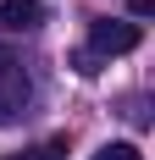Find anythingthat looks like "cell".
I'll return each mask as SVG.
<instances>
[{
	"label": "cell",
	"mask_w": 155,
	"mask_h": 160,
	"mask_svg": "<svg viewBox=\"0 0 155 160\" xmlns=\"http://www.w3.org/2000/svg\"><path fill=\"white\" fill-rule=\"evenodd\" d=\"M89 160H144V155H139V144H100Z\"/></svg>",
	"instance_id": "5b68a950"
},
{
	"label": "cell",
	"mask_w": 155,
	"mask_h": 160,
	"mask_svg": "<svg viewBox=\"0 0 155 160\" xmlns=\"http://www.w3.org/2000/svg\"><path fill=\"white\" fill-rule=\"evenodd\" d=\"M45 22V6L39 0H0V28L6 33H33Z\"/></svg>",
	"instance_id": "3957f363"
},
{
	"label": "cell",
	"mask_w": 155,
	"mask_h": 160,
	"mask_svg": "<svg viewBox=\"0 0 155 160\" xmlns=\"http://www.w3.org/2000/svg\"><path fill=\"white\" fill-rule=\"evenodd\" d=\"M127 6H133V17H150L155 11V0H127Z\"/></svg>",
	"instance_id": "52a82bcc"
},
{
	"label": "cell",
	"mask_w": 155,
	"mask_h": 160,
	"mask_svg": "<svg viewBox=\"0 0 155 160\" xmlns=\"http://www.w3.org/2000/svg\"><path fill=\"white\" fill-rule=\"evenodd\" d=\"M100 66H105V61H100L94 50H72V72H78V78H100Z\"/></svg>",
	"instance_id": "8992f818"
},
{
	"label": "cell",
	"mask_w": 155,
	"mask_h": 160,
	"mask_svg": "<svg viewBox=\"0 0 155 160\" xmlns=\"http://www.w3.org/2000/svg\"><path fill=\"white\" fill-rule=\"evenodd\" d=\"M144 44V28L139 22H122V17H94L89 22V50L100 55V61H111V55H127V50Z\"/></svg>",
	"instance_id": "6da1fadb"
},
{
	"label": "cell",
	"mask_w": 155,
	"mask_h": 160,
	"mask_svg": "<svg viewBox=\"0 0 155 160\" xmlns=\"http://www.w3.org/2000/svg\"><path fill=\"white\" fill-rule=\"evenodd\" d=\"M6 160H67V132H56L45 144H28V149H17V155H6Z\"/></svg>",
	"instance_id": "277c9868"
},
{
	"label": "cell",
	"mask_w": 155,
	"mask_h": 160,
	"mask_svg": "<svg viewBox=\"0 0 155 160\" xmlns=\"http://www.w3.org/2000/svg\"><path fill=\"white\" fill-rule=\"evenodd\" d=\"M28 99H33V83H28V72H22V61L0 50V122L28 116Z\"/></svg>",
	"instance_id": "7a4b0ae2"
}]
</instances>
